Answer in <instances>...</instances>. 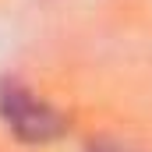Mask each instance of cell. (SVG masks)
<instances>
[{
	"mask_svg": "<svg viewBox=\"0 0 152 152\" xmlns=\"http://www.w3.org/2000/svg\"><path fill=\"white\" fill-rule=\"evenodd\" d=\"M0 124L25 145H50L67 134V113L57 110L28 85L7 78L0 81Z\"/></svg>",
	"mask_w": 152,
	"mask_h": 152,
	"instance_id": "obj_1",
	"label": "cell"
},
{
	"mask_svg": "<svg viewBox=\"0 0 152 152\" xmlns=\"http://www.w3.org/2000/svg\"><path fill=\"white\" fill-rule=\"evenodd\" d=\"M85 152H131V149H124V145H117V142H96V145H88Z\"/></svg>",
	"mask_w": 152,
	"mask_h": 152,
	"instance_id": "obj_2",
	"label": "cell"
}]
</instances>
